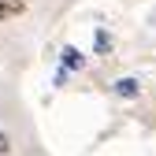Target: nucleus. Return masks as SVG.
<instances>
[{"label":"nucleus","instance_id":"nucleus-1","mask_svg":"<svg viewBox=\"0 0 156 156\" xmlns=\"http://www.w3.org/2000/svg\"><path fill=\"white\" fill-rule=\"evenodd\" d=\"M60 67L71 71V74L86 71V52L78 48V45H63V48H60Z\"/></svg>","mask_w":156,"mask_h":156},{"label":"nucleus","instance_id":"nucleus-2","mask_svg":"<svg viewBox=\"0 0 156 156\" xmlns=\"http://www.w3.org/2000/svg\"><path fill=\"white\" fill-rule=\"evenodd\" d=\"M112 93L119 97V101H138V97H141V78H134V74H123V78H115Z\"/></svg>","mask_w":156,"mask_h":156},{"label":"nucleus","instance_id":"nucleus-3","mask_svg":"<svg viewBox=\"0 0 156 156\" xmlns=\"http://www.w3.org/2000/svg\"><path fill=\"white\" fill-rule=\"evenodd\" d=\"M115 48V37L108 34V26H97L93 30V56H112Z\"/></svg>","mask_w":156,"mask_h":156},{"label":"nucleus","instance_id":"nucleus-4","mask_svg":"<svg viewBox=\"0 0 156 156\" xmlns=\"http://www.w3.org/2000/svg\"><path fill=\"white\" fill-rule=\"evenodd\" d=\"M23 11H26V0H0V23H4V19L23 15Z\"/></svg>","mask_w":156,"mask_h":156},{"label":"nucleus","instance_id":"nucleus-5","mask_svg":"<svg viewBox=\"0 0 156 156\" xmlns=\"http://www.w3.org/2000/svg\"><path fill=\"white\" fill-rule=\"evenodd\" d=\"M8 152H11V134L0 130V156H8Z\"/></svg>","mask_w":156,"mask_h":156},{"label":"nucleus","instance_id":"nucleus-6","mask_svg":"<svg viewBox=\"0 0 156 156\" xmlns=\"http://www.w3.org/2000/svg\"><path fill=\"white\" fill-rule=\"evenodd\" d=\"M67 78H71V71H63V67H60V71H56V78H52V82H56V86H67Z\"/></svg>","mask_w":156,"mask_h":156}]
</instances>
